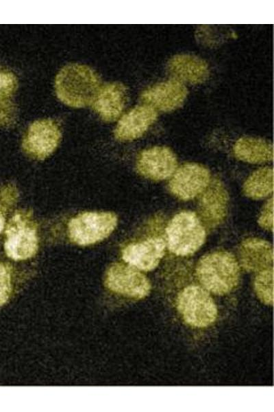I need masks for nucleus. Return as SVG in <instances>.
Segmentation results:
<instances>
[{
	"label": "nucleus",
	"instance_id": "nucleus-1",
	"mask_svg": "<svg viewBox=\"0 0 274 412\" xmlns=\"http://www.w3.org/2000/svg\"><path fill=\"white\" fill-rule=\"evenodd\" d=\"M181 321L193 330L212 327L219 317L213 296L197 280L181 284L166 294Z\"/></svg>",
	"mask_w": 274,
	"mask_h": 412
},
{
	"label": "nucleus",
	"instance_id": "nucleus-2",
	"mask_svg": "<svg viewBox=\"0 0 274 412\" xmlns=\"http://www.w3.org/2000/svg\"><path fill=\"white\" fill-rule=\"evenodd\" d=\"M195 277L212 296H225L239 284L240 265L231 253L214 251L200 258L195 268Z\"/></svg>",
	"mask_w": 274,
	"mask_h": 412
},
{
	"label": "nucleus",
	"instance_id": "nucleus-3",
	"mask_svg": "<svg viewBox=\"0 0 274 412\" xmlns=\"http://www.w3.org/2000/svg\"><path fill=\"white\" fill-rule=\"evenodd\" d=\"M100 89V78L88 66L70 64L64 67L55 80V90L64 104L75 108L88 106Z\"/></svg>",
	"mask_w": 274,
	"mask_h": 412
},
{
	"label": "nucleus",
	"instance_id": "nucleus-4",
	"mask_svg": "<svg viewBox=\"0 0 274 412\" xmlns=\"http://www.w3.org/2000/svg\"><path fill=\"white\" fill-rule=\"evenodd\" d=\"M169 249L175 255L188 256L204 243L206 231L197 215L189 211L176 214L166 229Z\"/></svg>",
	"mask_w": 274,
	"mask_h": 412
},
{
	"label": "nucleus",
	"instance_id": "nucleus-5",
	"mask_svg": "<svg viewBox=\"0 0 274 412\" xmlns=\"http://www.w3.org/2000/svg\"><path fill=\"white\" fill-rule=\"evenodd\" d=\"M4 249L14 260L33 257L37 252L38 239L35 223L28 212H17L10 220L5 230Z\"/></svg>",
	"mask_w": 274,
	"mask_h": 412
},
{
	"label": "nucleus",
	"instance_id": "nucleus-6",
	"mask_svg": "<svg viewBox=\"0 0 274 412\" xmlns=\"http://www.w3.org/2000/svg\"><path fill=\"white\" fill-rule=\"evenodd\" d=\"M116 225L117 216L112 212H83L70 220L68 235L78 245L92 244L108 237Z\"/></svg>",
	"mask_w": 274,
	"mask_h": 412
},
{
	"label": "nucleus",
	"instance_id": "nucleus-7",
	"mask_svg": "<svg viewBox=\"0 0 274 412\" xmlns=\"http://www.w3.org/2000/svg\"><path fill=\"white\" fill-rule=\"evenodd\" d=\"M105 283L112 292L136 300L147 297L151 290L149 279L138 269L114 263L108 270Z\"/></svg>",
	"mask_w": 274,
	"mask_h": 412
},
{
	"label": "nucleus",
	"instance_id": "nucleus-8",
	"mask_svg": "<svg viewBox=\"0 0 274 412\" xmlns=\"http://www.w3.org/2000/svg\"><path fill=\"white\" fill-rule=\"evenodd\" d=\"M61 136L60 127L55 121L51 119H39L29 126L22 146L29 156L42 160L55 150Z\"/></svg>",
	"mask_w": 274,
	"mask_h": 412
},
{
	"label": "nucleus",
	"instance_id": "nucleus-9",
	"mask_svg": "<svg viewBox=\"0 0 274 412\" xmlns=\"http://www.w3.org/2000/svg\"><path fill=\"white\" fill-rule=\"evenodd\" d=\"M210 180L209 170L201 165L188 163L179 167L169 183L171 192L182 200H190L204 191Z\"/></svg>",
	"mask_w": 274,
	"mask_h": 412
},
{
	"label": "nucleus",
	"instance_id": "nucleus-10",
	"mask_svg": "<svg viewBox=\"0 0 274 412\" xmlns=\"http://www.w3.org/2000/svg\"><path fill=\"white\" fill-rule=\"evenodd\" d=\"M177 167L175 154L166 146H154L145 150L139 155L136 163L140 174L155 181L170 177Z\"/></svg>",
	"mask_w": 274,
	"mask_h": 412
},
{
	"label": "nucleus",
	"instance_id": "nucleus-11",
	"mask_svg": "<svg viewBox=\"0 0 274 412\" xmlns=\"http://www.w3.org/2000/svg\"><path fill=\"white\" fill-rule=\"evenodd\" d=\"M187 95L188 89L184 83L173 78L146 89L140 99L143 104L156 111L169 112L179 108Z\"/></svg>",
	"mask_w": 274,
	"mask_h": 412
},
{
	"label": "nucleus",
	"instance_id": "nucleus-12",
	"mask_svg": "<svg viewBox=\"0 0 274 412\" xmlns=\"http://www.w3.org/2000/svg\"><path fill=\"white\" fill-rule=\"evenodd\" d=\"M165 247L162 238H151L127 245L122 250V258L138 270L151 271L159 264L164 255Z\"/></svg>",
	"mask_w": 274,
	"mask_h": 412
},
{
	"label": "nucleus",
	"instance_id": "nucleus-13",
	"mask_svg": "<svg viewBox=\"0 0 274 412\" xmlns=\"http://www.w3.org/2000/svg\"><path fill=\"white\" fill-rule=\"evenodd\" d=\"M157 111L147 104L138 105L125 113L119 121L114 134L119 141H132L141 137L154 123Z\"/></svg>",
	"mask_w": 274,
	"mask_h": 412
},
{
	"label": "nucleus",
	"instance_id": "nucleus-14",
	"mask_svg": "<svg viewBox=\"0 0 274 412\" xmlns=\"http://www.w3.org/2000/svg\"><path fill=\"white\" fill-rule=\"evenodd\" d=\"M127 98V91L120 82H111L100 88L92 102L93 109L106 122L116 120L122 113Z\"/></svg>",
	"mask_w": 274,
	"mask_h": 412
},
{
	"label": "nucleus",
	"instance_id": "nucleus-15",
	"mask_svg": "<svg viewBox=\"0 0 274 412\" xmlns=\"http://www.w3.org/2000/svg\"><path fill=\"white\" fill-rule=\"evenodd\" d=\"M228 203V194L223 185L213 181L205 191L199 201L200 216L206 226L213 228L225 218Z\"/></svg>",
	"mask_w": 274,
	"mask_h": 412
},
{
	"label": "nucleus",
	"instance_id": "nucleus-16",
	"mask_svg": "<svg viewBox=\"0 0 274 412\" xmlns=\"http://www.w3.org/2000/svg\"><path fill=\"white\" fill-rule=\"evenodd\" d=\"M167 70L174 79L194 84L205 82L209 76L207 62L191 54L173 56L167 62Z\"/></svg>",
	"mask_w": 274,
	"mask_h": 412
},
{
	"label": "nucleus",
	"instance_id": "nucleus-17",
	"mask_svg": "<svg viewBox=\"0 0 274 412\" xmlns=\"http://www.w3.org/2000/svg\"><path fill=\"white\" fill-rule=\"evenodd\" d=\"M240 263L249 272H259L272 266L273 247L268 242L259 238H247L238 250Z\"/></svg>",
	"mask_w": 274,
	"mask_h": 412
},
{
	"label": "nucleus",
	"instance_id": "nucleus-18",
	"mask_svg": "<svg viewBox=\"0 0 274 412\" xmlns=\"http://www.w3.org/2000/svg\"><path fill=\"white\" fill-rule=\"evenodd\" d=\"M233 150L238 159L252 163L271 161L273 156L271 143L255 137L240 138L235 143Z\"/></svg>",
	"mask_w": 274,
	"mask_h": 412
},
{
	"label": "nucleus",
	"instance_id": "nucleus-19",
	"mask_svg": "<svg viewBox=\"0 0 274 412\" xmlns=\"http://www.w3.org/2000/svg\"><path fill=\"white\" fill-rule=\"evenodd\" d=\"M273 190V168H262L252 173L243 185L245 194L253 199L263 198Z\"/></svg>",
	"mask_w": 274,
	"mask_h": 412
},
{
	"label": "nucleus",
	"instance_id": "nucleus-20",
	"mask_svg": "<svg viewBox=\"0 0 274 412\" xmlns=\"http://www.w3.org/2000/svg\"><path fill=\"white\" fill-rule=\"evenodd\" d=\"M253 286L258 299L264 304L272 306L273 299V266L258 272Z\"/></svg>",
	"mask_w": 274,
	"mask_h": 412
},
{
	"label": "nucleus",
	"instance_id": "nucleus-21",
	"mask_svg": "<svg viewBox=\"0 0 274 412\" xmlns=\"http://www.w3.org/2000/svg\"><path fill=\"white\" fill-rule=\"evenodd\" d=\"M11 290L10 269L8 266L0 262V306L8 301Z\"/></svg>",
	"mask_w": 274,
	"mask_h": 412
},
{
	"label": "nucleus",
	"instance_id": "nucleus-22",
	"mask_svg": "<svg viewBox=\"0 0 274 412\" xmlns=\"http://www.w3.org/2000/svg\"><path fill=\"white\" fill-rule=\"evenodd\" d=\"M17 87V80L12 72L0 71V98L11 96Z\"/></svg>",
	"mask_w": 274,
	"mask_h": 412
},
{
	"label": "nucleus",
	"instance_id": "nucleus-23",
	"mask_svg": "<svg viewBox=\"0 0 274 412\" xmlns=\"http://www.w3.org/2000/svg\"><path fill=\"white\" fill-rule=\"evenodd\" d=\"M273 201L271 198L264 205L258 218V224L264 229L273 230Z\"/></svg>",
	"mask_w": 274,
	"mask_h": 412
},
{
	"label": "nucleus",
	"instance_id": "nucleus-24",
	"mask_svg": "<svg viewBox=\"0 0 274 412\" xmlns=\"http://www.w3.org/2000/svg\"><path fill=\"white\" fill-rule=\"evenodd\" d=\"M5 225V220L2 214L0 213V233L2 232Z\"/></svg>",
	"mask_w": 274,
	"mask_h": 412
}]
</instances>
